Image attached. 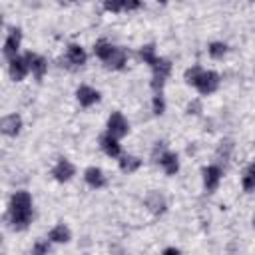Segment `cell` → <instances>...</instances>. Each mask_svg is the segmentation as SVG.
I'll return each instance as SVG.
<instances>
[{"label":"cell","instance_id":"1","mask_svg":"<svg viewBox=\"0 0 255 255\" xmlns=\"http://www.w3.org/2000/svg\"><path fill=\"white\" fill-rule=\"evenodd\" d=\"M34 217V207H32V195L26 189H18L10 195L8 199V209H6V223L12 231H24L30 227Z\"/></svg>","mask_w":255,"mask_h":255},{"label":"cell","instance_id":"2","mask_svg":"<svg viewBox=\"0 0 255 255\" xmlns=\"http://www.w3.org/2000/svg\"><path fill=\"white\" fill-rule=\"evenodd\" d=\"M183 80L187 86H193L201 96H211L221 86V76L215 70H205L201 66H191L183 72Z\"/></svg>","mask_w":255,"mask_h":255},{"label":"cell","instance_id":"3","mask_svg":"<svg viewBox=\"0 0 255 255\" xmlns=\"http://www.w3.org/2000/svg\"><path fill=\"white\" fill-rule=\"evenodd\" d=\"M88 62V52L80 44H68L66 54L60 58V66L66 70H80Z\"/></svg>","mask_w":255,"mask_h":255},{"label":"cell","instance_id":"4","mask_svg":"<svg viewBox=\"0 0 255 255\" xmlns=\"http://www.w3.org/2000/svg\"><path fill=\"white\" fill-rule=\"evenodd\" d=\"M221 179H223V165H219L217 161L201 167V181H203V189L207 193H213L219 187Z\"/></svg>","mask_w":255,"mask_h":255},{"label":"cell","instance_id":"5","mask_svg":"<svg viewBox=\"0 0 255 255\" xmlns=\"http://www.w3.org/2000/svg\"><path fill=\"white\" fill-rule=\"evenodd\" d=\"M20 46H22V30L18 26H10L8 32H6L4 44H2V56H4V60L8 62L14 56H18Z\"/></svg>","mask_w":255,"mask_h":255},{"label":"cell","instance_id":"6","mask_svg":"<svg viewBox=\"0 0 255 255\" xmlns=\"http://www.w3.org/2000/svg\"><path fill=\"white\" fill-rule=\"evenodd\" d=\"M106 131H110L118 139L126 137L129 133V122H128V118L122 112H112L108 116V122H106Z\"/></svg>","mask_w":255,"mask_h":255},{"label":"cell","instance_id":"7","mask_svg":"<svg viewBox=\"0 0 255 255\" xmlns=\"http://www.w3.org/2000/svg\"><path fill=\"white\" fill-rule=\"evenodd\" d=\"M143 205H145V209H147L151 215H155V217H161V215L167 211V199H165V195H163L161 191H157V189H151V191L145 193Z\"/></svg>","mask_w":255,"mask_h":255},{"label":"cell","instance_id":"8","mask_svg":"<svg viewBox=\"0 0 255 255\" xmlns=\"http://www.w3.org/2000/svg\"><path fill=\"white\" fill-rule=\"evenodd\" d=\"M50 173H52V177H54L58 183H68V181L76 175V165H74L68 157H58Z\"/></svg>","mask_w":255,"mask_h":255},{"label":"cell","instance_id":"9","mask_svg":"<svg viewBox=\"0 0 255 255\" xmlns=\"http://www.w3.org/2000/svg\"><path fill=\"white\" fill-rule=\"evenodd\" d=\"M22 128H24L22 116L16 114V112H14V114H6V116H2V120H0V131H2V135H6V137H16V135H20Z\"/></svg>","mask_w":255,"mask_h":255},{"label":"cell","instance_id":"10","mask_svg":"<svg viewBox=\"0 0 255 255\" xmlns=\"http://www.w3.org/2000/svg\"><path fill=\"white\" fill-rule=\"evenodd\" d=\"M6 64H8V76H10L12 82H22V80L30 74V66H28L24 54H22V56H20V54L14 56V58L8 60Z\"/></svg>","mask_w":255,"mask_h":255},{"label":"cell","instance_id":"11","mask_svg":"<svg viewBox=\"0 0 255 255\" xmlns=\"http://www.w3.org/2000/svg\"><path fill=\"white\" fill-rule=\"evenodd\" d=\"M76 100H78V104L82 108H92L102 100V94L90 84H80L76 88Z\"/></svg>","mask_w":255,"mask_h":255},{"label":"cell","instance_id":"12","mask_svg":"<svg viewBox=\"0 0 255 255\" xmlns=\"http://www.w3.org/2000/svg\"><path fill=\"white\" fill-rule=\"evenodd\" d=\"M24 56H26V62H28V66H30V74H32L38 82L44 80V76L48 74V60H46L44 56L32 52V50H28Z\"/></svg>","mask_w":255,"mask_h":255},{"label":"cell","instance_id":"13","mask_svg":"<svg viewBox=\"0 0 255 255\" xmlns=\"http://www.w3.org/2000/svg\"><path fill=\"white\" fill-rule=\"evenodd\" d=\"M98 143H100V149H102L108 157H112V159H118V157L124 153L120 139H118L116 135H112L110 131H104V133L98 137Z\"/></svg>","mask_w":255,"mask_h":255},{"label":"cell","instance_id":"14","mask_svg":"<svg viewBox=\"0 0 255 255\" xmlns=\"http://www.w3.org/2000/svg\"><path fill=\"white\" fill-rule=\"evenodd\" d=\"M84 181H86V185H90L92 189H102V187L108 185V175L104 173L102 167L90 165V167L84 169Z\"/></svg>","mask_w":255,"mask_h":255},{"label":"cell","instance_id":"15","mask_svg":"<svg viewBox=\"0 0 255 255\" xmlns=\"http://www.w3.org/2000/svg\"><path fill=\"white\" fill-rule=\"evenodd\" d=\"M128 60H129V52H128L126 48H122V46H116V50L110 54V58H108L106 62H102V64H104L106 70L118 72V70H124V68H126Z\"/></svg>","mask_w":255,"mask_h":255},{"label":"cell","instance_id":"16","mask_svg":"<svg viewBox=\"0 0 255 255\" xmlns=\"http://www.w3.org/2000/svg\"><path fill=\"white\" fill-rule=\"evenodd\" d=\"M157 165L163 169L165 175H175V173L179 171V155H177L175 151H171V149H165V151L159 155Z\"/></svg>","mask_w":255,"mask_h":255},{"label":"cell","instance_id":"17","mask_svg":"<svg viewBox=\"0 0 255 255\" xmlns=\"http://www.w3.org/2000/svg\"><path fill=\"white\" fill-rule=\"evenodd\" d=\"M233 149H235V141L231 137H223L219 143H217V149H215V161L219 165H227L231 161V155H233Z\"/></svg>","mask_w":255,"mask_h":255},{"label":"cell","instance_id":"18","mask_svg":"<svg viewBox=\"0 0 255 255\" xmlns=\"http://www.w3.org/2000/svg\"><path fill=\"white\" fill-rule=\"evenodd\" d=\"M48 239L54 243V245H66L72 241V231L68 225L64 223H56L50 231H48Z\"/></svg>","mask_w":255,"mask_h":255},{"label":"cell","instance_id":"19","mask_svg":"<svg viewBox=\"0 0 255 255\" xmlns=\"http://www.w3.org/2000/svg\"><path fill=\"white\" fill-rule=\"evenodd\" d=\"M149 68H151V76H157V78H163V80H167L169 76H171V60L169 58H163V56H157L151 64H149Z\"/></svg>","mask_w":255,"mask_h":255},{"label":"cell","instance_id":"20","mask_svg":"<svg viewBox=\"0 0 255 255\" xmlns=\"http://www.w3.org/2000/svg\"><path fill=\"white\" fill-rule=\"evenodd\" d=\"M141 157H137V155H131V153H122L120 157H118V165H120V169L124 171V173H133V171H137L139 167H141Z\"/></svg>","mask_w":255,"mask_h":255},{"label":"cell","instance_id":"21","mask_svg":"<svg viewBox=\"0 0 255 255\" xmlns=\"http://www.w3.org/2000/svg\"><path fill=\"white\" fill-rule=\"evenodd\" d=\"M241 187L245 193L255 191V161H249L241 171Z\"/></svg>","mask_w":255,"mask_h":255},{"label":"cell","instance_id":"22","mask_svg":"<svg viewBox=\"0 0 255 255\" xmlns=\"http://www.w3.org/2000/svg\"><path fill=\"white\" fill-rule=\"evenodd\" d=\"M114 50H116V46H114L110 40H106V38H100V40H96V44H94V56H96L100 62H106Z\"/></svg>","mask_w":255,"mask_h":255},{"label":"cell","instance_id":"23","mask_svg":"<svg viewBox=\"0 0 255 255\" xmlns=\"http://www.w3.org/2000/svg\"><path fill=\"white\" fill-rule=\"evenodd\" d=\"M229 52V46L221 40H215V42H209L207 44V54L211 60H223V56Z\"/></svg>","mask_w":255,"mask_h":255},{"label":"cell","instance_id":"24","mask_svg":"<svg viewBox=\"0 0 255 255\" xmlns=\"http://www.w3.org/2000/svg\"><path fill=\"white\" fill-rule=\"evenodd\" d=\"M137 56L143 60V64H151L155 58H157V52H155V44L153 42H149V44H143L141 48H139V52H137Z\"/></svg>","mask_w":255,"mask_h":255},{"label":"cell","instance_id":"25","mask_svg":"<svg viewBox=\"0 0 255 255\" xmlns=\"http://www.w3.org/2000/svg\"><path fill=\"white\" fill-rule=\"evenodd\" d=\"M151 112H153V116H161L165 112L163 92H153V96H151Z\"/></svg>","mask_w":255,"mask_h":255},{"label":"cell","instance_id":"26","mask_svg":"<svg viewBox=\"0 0 255 255\" xmlns=\"http://www.w3.org/2000/svg\"><path fill=\"white\" fill-rule=\"evenodd\" d=\"M52 241L46 237V239H40V241H36L34 245H32V253L34 255H44V253H50L52 251Z\"/></svg>","mask_w":255,"mask_h":255},{"label":"cell","instance_id":"27","mask_svg":"<svg viewBox=\"0 0 255 255\" xmlns=\"http://www.w3.org/2000/svg\"><path fill=\"white\" fill-rule=\"evenodd\" d=\"M102 6L106 12H112V14H120L124 12V4L122 0H102Z\"/></svg>","mask_w":255,"mask_h":255},{"label":"cell","instance_id":"28","mask_svg":"<svg viewBox=\"0 0 255 255\" xmlns=\"http://www.w3.org/2000/svg\"><path fill=\"white\" fill-rule=\"evenodd\" d=\"M201 112H203V106H201V100H197V98L191 100V102L185 106V114H187V116H199Z\"/></svg>","mask_w":255,"mask_h":255},{"label":"cell","instance_id":"29","mask_svg":"<svg viewBox=\"0 0 255 255\" xmlns=\"http://www.w3.org/2000/svg\"><path fill=\"white\" fill-rule=\"evenodd\" d=\"M165 149H167V143H165V141H155V143H153V147H151V153H149L151 161H153V163H157L159 155H161Z\"/></svg>","mask_w":255,"mask_h":255},{"label":"cell","instance_id":"30","mask_svg":"<svg viewBox=\"0 0 255 255\" xmlns=\"http://www.w3.org/2000/svg\"><path fill=\"white\" fill-rule=\"evenodd\" d=\"M124 4V12H135L143 6V0H122Z\"/></svg>","mask_w":255,"mask_h":255},{"label":"cell","instance_id":"31","mask_svg":"<svg viewBox=\"0 0 255 255\" xmlns=\"http://www.w3.org/2000/svg\"><path fill=\"white\" fill-rule=\"evenodd\" d=\"M163 253H179V249L177 247H165Z\"/></svg>","mask_w":255,"mask_h":255},{"label":"cell","instance_id":"32","mask_svg":"<svg viewBox=\"0 0 255 255\" xmlns=\"http://www.w3.org/2000/svg\"><path fill=\"white\" fill-rule=\"evenodd\" d=\"M157 2H159V4H167L169 0H157Z\"/></svg>","mask_w":255,"mask_h":255},{"label":"cell","instance_id":"33","mask_svg":"<svg viewBox=\"0 0 255 255\" xmlns=\"http://www.w3.org/2000/svg\"><path fill=\"white\" fill-rule=\"evenodd\" d=\"M253 227H255V217H253Z\"/></svg>","mask_w":255,"mask_h":255},{"label":"cell","instance_id":"34","mask_svg":"<svg viewBox=\"0 0 255 255\" xmlns=\"http://www.w3.org/2000/svg\"><path fill=\"white\" fill-rule=\"evenodd\" d=\"M249 2H255V0H249Z\"/></svg>","mask_w":255,"mask_h":255}]
</instances>
